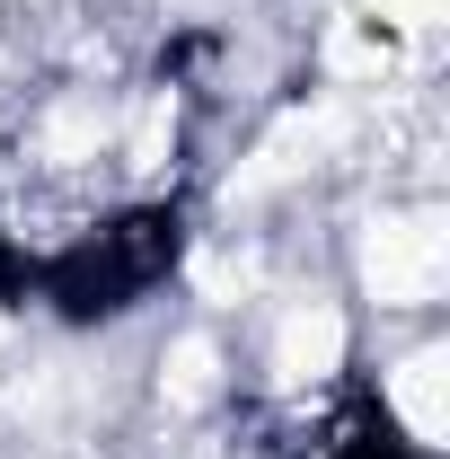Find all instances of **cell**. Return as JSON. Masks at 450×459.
Listing matches in <instances>:
<instances>
[{"label":"cell","mask_w":450,"mask_h":459,"mask_svg":"<svg viewBox=\"0 0 450 459\" xmlns=\"http://www.w3.org/2000/svg\"><path fill=\"white\" fill-rule=\"evenodd\" d=\"M450 283V230L442 212H380V221L362 230V291L380 300V309H433Z\"/></svg>","instance_id":"1"},{"label":"cell","mask_w":450,"mask_h":459,"mask_svg":"<svg viewBox=\"0 0 450 459\" xmlns=\"http://www.w3.org/2000/svg\"><path fill=\"white\" fill-rule=\"evenodd\" d=\"M344 353H353V327H344V309L336 300H291L274 318V380L282 389H327L344 371Z\"/></svg>","instance_id":"2"},{"label":"cell","mask_w":450,"mask_h":459,"mask_svg":"<svg viewBox=\"0 0 450 459\" xmlns=\"http://www.w3.org/2000/svg\"><path fill=\"white\" fill-rule=\"evenodd\" d=\"M380 398H389V424L406 433V451H442V424H450V353L424 344L380 371Z\"/></svg>","instance_id":"3"},{"label":"cell","mask_w":450,"mask_h":459,"mask_svg":"<svg viewBox=\"0 0 450 459\" xmlns=\"http://www.w3.org/2000/svg\"><path fill=\"white\" fill-rule=\"evenodd\" d=\"M327 71H336L344 89H380L389 71H406V45L353 9V18H336V36H327Z\"/></svg>","instance_id":"4"},{"label":"cell","mask_w":450,"mask_h":459,"mask_svg":"<svg viewBox=\"0 0 450 459\" xmlns=\"http://www.w3.org/2000/svg\"><path fill=\"white\" fill-rule=\"evenodd\" d=\"M160 371H169V398L195 406V398H212V389H221V344H212V336H177Z\"/></svg>","instance_id":"5"},{"label":"cell","mask_w":450,"mask_h":459,"mask_svg":"<svg viewBox=\"0 0 450 459\" xmlns=\"http://www.w3.org/2000/svg\"><path fill=\"white\" fill-rule=\"evenodd\" d=\"M362 18H371V27H389L397 45H424V36L450 18V0H362Z\"/></svg>","instance_id":"6"},{"label":"cell","mask_w":450,"mask_h":459,"mask_svg":"<svg viewBox=\"0 0 450 459\" xmlns=\"http://www.w3.org/2000/svg\"><path fill=\"white\" fill-rule=\"evenodd\" d=\"M0 344H9V309H0Z\"/></svg>","instance_id":"7"}]
</instances>
